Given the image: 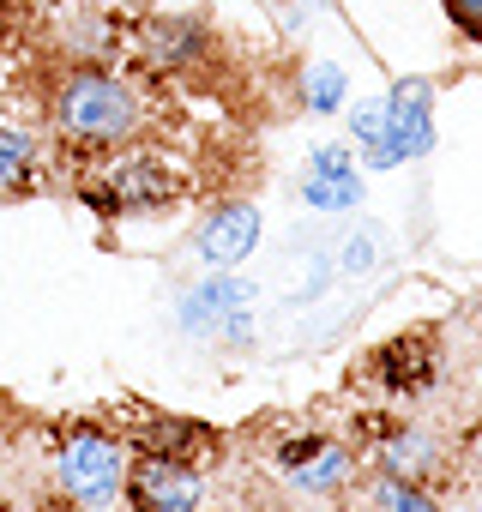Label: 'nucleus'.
<instances>
[{"instance_id": "f257e3e1", "label": "nucleus", "mask_w": 482, "mask_h": 512, "mask_svg": "<svg viewBox=\"0 0 482 512\" xmlns=\"http://www.w3.org/2000/svg\"><path fill=\"white\" fill-rule=\"evenodd\" d=\"M49 121L73 151H121L145 127V97L121 73H109L97 61H79V67H67L55 79Z\"/></svg>"}, {"instance_id": "f03ea898", "label": "nucleus", "mask_w": 482, "mask_h": 512, "mask_svg": "<svg viewBox=\"0 0 482 512\" xmlns=\"http://www.w3.org/2000/svg\"><path fill=\"white\" fill-rule=\"evenodd\" d=\"M55 488L61 500H73L79 512H109L121 500V476H127V452L109 428L97 422H67L55 440Z\"/></svg>"}, {"instance_id": "7ed1b4c3", "label": "nucleus", "mask_w": 482, "mask_h": 512, "mask_svg": "<svg viewBox=\"0 0 482 512\" xmlns=\"http://www.w3.org/2000/svg\"><path fill=\"white\" fill-rule=\"evenodd\" d=\"M85 199H91L97 211H109V217H139V211L175 205V199H181V175H175L157 151H121V157L85 187Z\"/></svg>"}, {"instance_id": "20e7f679", "label": "nucleus", "mask_w": 482, "mask_h": 512, "mask_svg": "<svg viewBox=\"0 0 482 512\" xmlns=\"http://www.w3.org/2000/svg\"><path fill=\"white\" fill-rule=\"evenodd\" d=\"M121 494L133 512H199L205 506V470L193 458L139 452L121 476Z\"/></svg>"}, {"instance_id": "39448f33", "label": "nucleus", "mask_w": 482, "mask_h": 512, "mask_svg": "<svg viewBox=\"0 0 482 512\" xmlns=\"http://www.w3.org/2000/svg\"><path fill=\"white\" fill-rule=\"evenodd\" d=\"M362 374H368V386H380V392H422V386L440 380V344H434L428 332H404V338L380 344Z\"/></svg>"}, {"instance_id": "423d86ee", "label": "nucleus", "mask_w": 482, "mask_h": 512, "mask_svg": "<svg viewBox=\"0 0 482 512\" xmlns=\"http://www.w3.org/2000/svg\"><path fill=\"white\" fill-rule=\"evenodd\" d=\"M278 470L302 494H338L350 482V452L326 434H296V440L278 446Z\"/></svg>"}, {"instance_id": "0eeeda50", "label": "nucleus", "mask_w": 482, "mask_h": 512, "mask_svg": "<svg viewBox=\"0 0 482 512\" xmlns=\"http://www.w3.org/2000/svg\"><path fill=\"white\" fill-rule=\"evenodd\" d=\"M374 464H380V476L428 482V476H440L446 446H440V434H434V428H416V422H386V428H374Z\"/></svg>"}, {"instance_id": "6e6552de", "label": "nucleus", "mask_w": 482, "mask_h": 512, "mask_svg": "<svg viewBox=\"0 0 482 512\" xmlns=\"http://www.w3.org/2000/svg\"><path fill=\"white\" fill-rule=\"evenodd\" d=\"M199 260L205 266H217V272H229V266H241L248 253L260 247V211L248 205V199H229V205H217L205 223H199Z\"/></svg>"}, {"instance_id": "1a4fd4ad", "label": "nucleus", "mask_w": 482, "mask_h": 512, "mask_svg": "<svg viewBox=\"0 0 482 512\" xmlns=\"http://www.w3.org/2000/svg\"><path fill=\"white\" fill-rule=\"evenodd\" d=\"M133 49H139V61H151L157 73H187V67L205 61L211 37H205V25H193V19H145V25L133 31Z\"/></svg>"}, {"instance_id": "9d476101", "label": "nucleus", "mask_w": 482, "mask_h": 512, "mask_svg": "<svg viewBox=\"0 0 482 512\" xmlns=\"http://www.w3.org/2000/svg\"><path fill=\"white\" fill-rule=\"evenodd\" d=\"M302 199H308L314 211H356V205H362V175H356L350 151H338V145L314 151L308 181H302Z\"/></svg>"}, {"instance_id": "9b49d317", "label": "nucleus", "mask_w": 482, "mask_h": 512, "mask_svg": "<svg viewBox=\"0 0 482 512\" xmlns=\"http://www.w3.org/2000/svg\"><path fill=\"white\" fill-rule=\"evenodd\" d=\"M248 302H254V284H248V278L217 272V278H205L193 296H181V326H187V332H217L229 314H248Z\"/></svg>"}, {"instance_id": "f8f14e48", "label": "nucleus", "mask_w": 482, "mask_h": 512, "mask_svg": "<svg viewBox=\"0 0 482 512\" xmlns=\"http://www.w3.org/2000/svg\"><path fill=\"white\" fill-rule=\"evenodd\" d=\"M133 446H139V452H163V458H193V464H199V452H211V428L193 422V416H157V410H145L139 428H133Z\"/></svg>"}, {"instance_id": "ddd939ff", "label": "nucleus", "mask_w": 482, "mask_h": 512, "mask_svg": "<svg viewBox=\"0 0 482 512\" xmlns=\"http://www.w3.org/2000/svg\"><path fill=\"white\" fill-rule=\"evenodd\" d=\"M43 187V139L31 127H0V199H25Z\"/></svg>"}, {"instance_id": "4468645a", "label": "nucleus", "mask_w": 482, "mask_h": 512, "mask_svg": "<svg viewBox=\"0 0 482 512\" xmlns=\"http://www.w3.org/2000/svg\"><path fill=\"white\" fill-rule=\"evenodd\" d=\"M386 115H392V133L404 145V157H422L434 151V115H428V79H404L392 97H386Z\"/></svg>"}, {"instance_id": "2eb2a0df", "label": "nucleus", "mask_w": 482, "mask_h": 512, "mask_svg": "<svg viewBox=\"0 0 482 512\" xmlns=\"http://www.w3.org/2000/svg\"><path fill=\"white\" fill-rule=\"evenodd\" d=\"M350 133L362 139V157H368V169H398V163H404V145H398V133H392L386 97L362 103V109L350 115Z\"/></svg>"}, {"instance_id": "dca6fc26", "label": "nucleus", "mask_w": 482, "mask_h": 512, "mask_svg": "<svg viewBox=\"0 0 482 512\" xmlns=\"http://www.w3.org/2000/svg\"><path fill=\"white\" fill-rule=\"evenodd\" d=\"M374 512H440V494H434L428 482L374 476Z\"/></svg>"}, {"instance_id": "f3484780", "label": "nucleus", "mask_w": 482, "mask_h": 512, "mask_svg": "<svg viewBox=\"0 0 482 512\" xmlns=\"http://www.w3.org/2000/svg\"><path fill=\"white\" fill-rule=\"evenodd\" d=\"M344 97H350V79H344V67H332V61L308 67V91H302V103H308L314 115H332Z\"/></svg>"}, {"instance_id": "a211bd4d", "label": "nucleus", "mask_w": 482, "mask_h": 512, "mask_svg": "<svg viewBox=\"0 0 482 512\" xmlns=\"http://www.w3.org/2000/svg\"><path fill=\"white\" fill-rule=\"evenodd\" d=\"M374 235H380V229H356V235H350V247L338 253V272H368V266H374V247H380Z\"/></svg>"}, {"instance_id": "6ab92c4d", "label": "nucleus", "mask_w": 482, "mask_h": 512, "mask_svg": "<svg viewBox=\"0 0 482 512\" xmlns=\"http://www.w3.org/2000/svg\"><path fill=\"white\" fill-rule=\"evenodd\" d=\"M446 7V19L470 37V43H482V0H440Z\"/></svg>"}, {"instance_id": "aec40b11", "label": "nucleus", "mask_w": 482, "mask_h": 512, "mask_svg": "<svg viewBox=\"0 0 482 512\" xmlns=\"http://www.w3.org/2000/svg\"><path fill=\"white\" fill-rule=\"evenodd\" d=\"M476 512H482V506H476Z\"/></svg>"}]
</instances>
